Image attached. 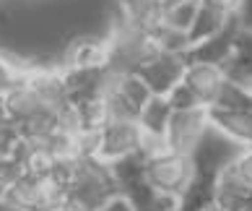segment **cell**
<instances>
[{
  "mask_svg": "<svg viewBox=\"0 0 252 211\" xmlns=\"http://www.w3.org/2000/svg\"><path fill=\"white\" fill-rule=\"evenodd\" d=\"M115 196H120V190L112 180L109 164L99 157H81L65 188V198L78 211H99Z\"/></svg>",
  "mask_w": 252,
  "mask_h": 211,
  "instance_id": "6da1fadb",
  "label": "cell"
},
{
  "mask_svg": "<svg viewBox=\"0 0 252 211\" xmlns=\"http://www.w3.org/2000/svg\"><path fill=\"white\" fill-rule=\"evenodd\" d=\"M65 198V185L55 177H36L24 172L0 196V211H44L50 204Z\"/></svg>",
  "mask_w": 252,
  "mask_h": 211,
  "instance_id": "7a4b0ae2",
  "label": "cell"
},
{
  "mask_svg": "<svg viewBox=\"0 0 252 211\" xmlns=\"http://www.w3.org/2000/svg\"><path fill=\"white\" fill-rule=\"evenodd\" d=\"M245 151V146L237 143L234 139H229L223 131H219L216 125H208L205 133L200 136L198 146L190 154V162L198 175L205 177H216L223 167L234 164L239 159V154Z\"/></svg>",
  "mask_w": 252,
  "mask_h": 211,
  "instance_id": "3957f363",
  "label": "cell"
},
{
  "mask_svg": "<svg viewBox=\"0 0 252 211\" xmlns=\"http://www.w3.org/2000/svg\"><path fill=\"white\" fill-rule=\"evenodd\" d=\"M192 177H195V167L190 157H185V154L166 149L161 154H156V157L146 159V182L156 193L180 198V193L188 188V182Z\"/></svg>",
  "mask_w": 252,
  "mask_h": 211,
  "instance_id": "277c9868",
  "label": "cell"
},
{
  "mask_svg": "<svg viewBox=\"0 0 252 211\" xmlns=\"http://www.w3.org/2000/svg\"><path fill=\"white\" fill-rule=\"evenodd\" d=\"M188 55H174V52H156L154 58L141 63V68L135 73L143 78L151 94L166 97L174 86L182 84L185 70H188Z\"/></svg>",
  "mask_w": 252,
  "mask_h": 211,
  "instance_id": "5b68a950",
  "label": "cell"
},
{
  "mask_svg": "<svg viewBox=\"0 0 252 211\" xmlns=\"http://www.w3.org/2000/svg\"><path fill=\"white\" fill-rule=\"evenodd\" d=\"M208 125H211L208 107H195V109H180V112H172L169 125H166V133H164L166 149L190 157Z\"/></svg>",
  "mask_w": 252,
  "mask_h": 211,
  "instance_id": "8992f818",
  "label": "cell"
},
{
  "mask_svg": "<svg viewBox=\"0 0 252 211\" xmlns=\"http://www.w3.org/2000/svg\"><path fill=\"white\" fill-rule=\"evenodd\" d=\"M143 139V128L138 120H109L99 133V151L101 162H115L127 154H138Z\"/></svg>",
  "mask_w": 252,
  "mask_h": 211,
  "instance_id": "52a82bcc",
  "label": "cell"
},
{
  "mask_svg": "<svg viewBox=\"0 0 252 211\" xmlns=\"http://www.w3.org/2000/svg\"><path fill=\"white\" fill-rule=\"evenodd\" d=\"M213 193H216V206L229 211H247L252 206V180L234 162L213 177Z\"/></svg>",
  "mask_w": 252,
  "mask_h": 211,
  "instance_id": "ba28073f",
  "label": "cell"
},
{
  "mask_svg": "<svg viewBox=\"0 0 252 211\" xmlns=\"http://www.w3.org/2000/svg\"><path fill=\"white\" fill-rule=\"evenodd\" d=\"M24 81H26V86L36 94V99H39L44 107H50V109H63L65 105L70 102L60 66H55V68L29 66L26 68Z\"/></svg>",
  "mask_w": 252,
  "mask_h": 211,
  "instance_id": "9c48e42d",
  "label": "cell"
},
{
  "mask_svg": "<svg viewBox=\"0 0 252 211\" xmlns=\"http://www.w3.org/2000/svg\"><path fill=\"white\" fill-rule=\"evenodd\" d=\"M107 60H109L107 36L78 34L65 47L60 68H101V66H107Z\"/></svg>",
  "mask_w": 252,
  "mask_h": 211,
  "instance_id": "30bf717a",
  "label": "cell"
},
{
  "mask_svg": "<svg viewBox=\"0 0 252 211\" xmlns=\"http://www.w3.org/2000/svg\"><path fill=\"white\" fill-rule=\"evenodd\" d=\"M239 29L242 26L237 24V18H231L223 32L213 34V36H208V39H203V42H195L192 47L188 50V60L190 63H208V66H219L221 68L223 63L231 58V52H234V39H237Z\"/></svg>",
  "mask_w": 252,
  "mask_h": 211,
  "instance_id": "8fae6325",
  "label": "cell"
},
{
  "mask_svg": "<svg viewBox=\"0 0 252 211\" xmlns=\"http://www.w3.org/2000/svg\"><path fill=\"white\" fill-rule=\"evenodd\" d=\"M107 73H109L107 66H101V68H63V78H65V89H68L70 102L104 97Z\"/></svg>",
  "mask_w": 252,
  "mask_h": 211,
  "instance_id": "7c38bea8",
  "label": "cell"
},
{
  "mask_svg": "<svg viewBox=\"0 0 252 211\" xmlns=\"http://www.w3.org/2000/svg\"><path fill=\"white\" fill-rule=\"evenodd\" d=\"M223 81L226 78H223V70L219 66H208V63H188V70H185L182 84L198 97V102L203 107H211L213 99H216V94L223 86Z\"/></svg>",
  "mask_w": 252,
  "mask_h": 211,
  "instance_id": "4fadbf2b",
  "label": "cell"
},
{
  "mask_svg": "<svg viewBox=\"0 0 252 211\" xmlns=\"http://www.w3.org/2000/svg\"><path fill=\"white\" fill-rule=\"evenodd\" d=\"M120 18L138 32H154L164 18L161 0H117Z\"/></svg>",
  "mask_w": 252,
  "mask_h": 211,
  "instance_id": "5bb4252c",
  "label": "cell"
},
{
  "mask_svg": "<svg viewBox=\"0 0 252 211\" xmlns=\"http://www.w3.org/2000/svg\"><path fill=\"white\" fill-rule=\"evenodd\" d=\"M211 125H216L229 139H234L242 146H252V109H239V112H226V109L208 107Z\"/></svg>",
  "mask_w": 252,
  "mask_h": 211,
  "instance_id": "9a60e30c",
  "label": "cell"
},
{
  "mask_svg": "<svg viewBox=\"0 0 252 211\" xmlns=\"http://www.w3.org/2000/svg\"><path fill=\"white\" fill-rule=\"evenodd\" d=\"M3 105H5V115H8V120H11L16 128L26 123L32 115H36L39 109L44 107L39 99H36V94L26 86V81H21L16 89H11L8 94L3 97Z\"/></svg>",
  "mask_w": 252,
  "mask_h": 211,
  "instance_id": "2e32d148",
  "label": "cell"
},
{
  "mask_svg": "<svg viewBox=\"0 0 252 211\" xmlns=\"http://www.w3.org/2000/svg\"><path fill=\"white\" fill-rule=\"evenodd\" d=\"M172 112H174V109L169 107V99L158 97V94H151V97L146 99V105L138 109V125H141L146 133L161 136V139H164Z\"/></svg>",
  "mask_w": 252,
  "mask_h": 211,
  "instance_id": "e0dca14e",
  "label": "cell"
},
{
  "mask_svg": "<svg viewBox=\"0 0 252 211\" xmlns=\"http://www.w3.org/2000/svg\"><path fill=\"white\" fill-rule=\"evenodd\" d=\"M231 18H234V16L223 13V11H219V8L208 5V3H200V5H198V13H195V21H192L190 32H188L190 44L203 42V39H208V36L223 32V29L229 26Z\"/></svg>",
  "mask_w": 252,
  "mask_h": 211,
  "instance_id": "ac0fdd59",
  "label": "cell"
},
{
  "mask_svg": "<svg viewBox=\"0 0 252 211\" xmlns=\"http://www.w3.org/2000/svg\"><path fill=\"white\" fill-rule=\"evenodd\" d=\"M107 164H109L112 180H115L120 193H125L127 188H133V185L146 180V159L141 154H127V157H120V159L107 162Z\"/></svg>",
  "mask_w": 252,
  "mask_h": 211,
  "instance_id": "d6986e66",
  "label": "cell"
},
{
  "mask_svg": "<svg viewBox=\"0 0 252 211\" xmlns=\"http://www.w3.org/2000/svg\"><path fill=\"white\" fill-rule=\"evenodd\" d=\"M216 204V193H213V177L198 175L188 182V188L180 193V209L182 211H208Z\"/></svg>",
  "mask_w": 252,
  "mask_h": 211,
  "instance_id": "ffe728a7",
  "label": "cell"
},
{
  "mask_svg": "<svg viewBox=\"0 0 252 211\" xmlns=\"http://www.w3.org/2000/svg\"><path fill=\"white\" fill-rule=\"evenodd\" d=\"M78 117V133L81 131H101L109 123V112H107V102L104 97H94V99H81V102H70Z\"/></svg>",
  "mask_w": 252,
  "mask_h": 211,
  "instance_id": "44dd1931",
  "label": "cell"
},
{
  "mask_svg": "<svg viewBox=\"0 0 252 211\" xmlns=\"http://www.w3.org/2000/svg\"><path fill=\"white\" fill-rule=\"evenodd\" d=\"M151 34L154 44L158 47V52H174V55H188V50L192 47L190 44V36L188 32H180V29H172V26H166L164 21L156 26Z\"/></svg>",
  "mask_w": 252,
  "mask_h": 211,
  "instance_id": "7402d4cb",
  "label": "cell"
},
{
  "mask_svg": "<svg viewBox=\"0 0 252 211\" xmlns=\"http://www.w3.org/2000/svg\"><path fill=\"white\" fill-rule=\"evenodd\" d=\"M112 91H117L133 109H141L146 105V99L151 97V91H148V86L143 84V78L138 73H120Z\"/></svg>",
  "mask_w": 252,
  "mask_h": 211,
  "instance_id": "603a6c76",
  "label": "cell"
},
{
  "mask_svg": "<svg viewBox=\"0 0 252 211\" xmlns=\"http://www.w3.org/2000/svg\"><path fill=\"white\" fill-rule=\"evenodd\" d=\"M213 109H226V112H239V109H252V94H247L245 89H239L229 81H223L221 91L213 99Z\"/></svg>",
  "mask_w": 252,
  "mask_h": 211,
  "instance_id": "cb8c5ba5",
  "label": "cell"
},
{
  "mask_svg": "<svg viewBox=\"0 0 252 211\" xmlns=\"http://www.w3.org/2000/svg\"><path fill=\"white\" fill-rule=\"evenodd\" d=\"M198 5H200V0H185V3H177L172 8H164L161 21L166 26H172V29L190 32V26L195 21V13H198Z\"/></svg>",
  "mask_w": 252,
  "mask_h": 211,
  "instance_id": "d4e9b609",
  "label": "cell"
},
{
  "mask_svg": "<svg viewBox=\"0 0 252 211\" xmlns=\"http://www.w3.org/2000/svg\"><path fill=\"white\" fill-rule=\"evenodd\" d=\"M26 68L29 66H18L16 60L0 55V97H5L11 89H16L26 76Z\"/></svg>",
  "mask_w": 252,
  "mask_h": 211,
  "instance_id": "484cf974",
  "label": "cell"
},
{
  "mask_svg": "<svg viewBox=\"0 0 252 211\" xmlns=\"http://www.w3.org/2000/svg\"><path fill=\"white\" fill-rule=\"evenodd\" d=\"M166 99H169V107L174 109V112H180V109H195V107H203V105L198 102V97H195L185 84L174 86L169 94H166Z\"/></svg>",
  "mask_w": 252,
  "mask_h": 211,
  "instance_id": "4316f807",
  "label": "cell"
},
{
  "mask_svg": "<svg viewBox=\"0 0 252 211\" xmlns=\"http://www.w3.org/2000/svg\"><path fill=\"white\" fill-rule=\"evenodd\" d=\"M237 24L242 26V29H252V0H239V8H237Z\"/></svg>",
  "mask_w": 252,
  "mask_h": 211,
  "instance_id": "83f0119b",
  "label": "cell"
},
{
  "mask_svg": "<svg viewBox=\"0 0 252 211\" xmlns=\"http://www.w3.org/2000/svg\"><path fill=\"white\" fill-rule=\"evenodd\" d=\"M200 3H208L213 8H219V11H223V13H229V16H234L237 8H239V0H200Z\"/></svg>",
  "mask_w": 252,
  "mask_h": 211,
  "instance_id": "f1b7e54d",
  "label": "cell"
},
{
  "mask_svg": "<svg viewBox=\"0 0 252 211\" xmlns=\"http://www.w3.org/2000/svg\"><path fill=\"white\" fill-rule=\"evenodd\" d=\"M237 164H239V170H242V172H245V175L252 180V146H245V151L239 154Z\"/></svg>",
  "mask_w": 252,
  "mask_h": 211,
  "instance_id": "f546056e",
  "label": "cell"
},
{
  "mask_svg": "<svg viewBox=\"0 0 252 211\" xmlns=\"http://www.w3.org/2000/svg\"><path fill=\"white\" fill-rule=\"evenodd\" d=\"M99 211H133V206L127 204L125 196H115V198L109 201V204H104Z\"/></svg>",
  "mask_w": 252,
  "mask_h": 211,
  "instance_id": "4dcf8cb0",
  "label": "cell"
},
{
  "mask_svg": "<svg viewBox=\"0 0 252 211\" xmlns=\"http://www.w3.org/2000/svg\"><path fill=\"white\" fill-rule=\"evenodd\" d=\"M44 211H78V209L73 206L68 198H60V201H55V204H50V206L44 209Z\"/></svg>",
  "mask_w": 252,
  "mask_h": 211,
  "instance_id": "1f68e13d",
  "label": "cell"
},
{
  "mask_svg": "<svg viewBox=\"0 0 252 211\" xmlns=\"http://www.w3.org/2000/svg\"><path fill=\"white\" fill-rule=\"evenodd\" d=\"M177 3H185V0H161L164 8H172V5H177Z\"/></svg>",
  "mask_w": 252,
  "mask_h": 211,
  "instance_id": "d6a6232c",
  "label": "cell"
},
{
  "mask_svg": "<svg viewBox=\"0 0 252 211\" xmlns=\"http://www.w3.org/2000/svg\"><path fill=\"white\" fill-rule=\"evenodd\" d=\"M208 211H229V209H221V206H216V204H213V206H211Z\"/></svg>",
  "mask_w": 252,
  "mask_h": 211,
  "instance_id": "836d02e7",
  "label": "cell"
},
{
  "mask_svg": "<svg viewBox=\"0 0 252 211\" xmlns=\"http://www.w3.org/2000/svg\"><path fill=\"white\" fill-rule=\"evenodd\" d=\"M245 32H247V29H245ZM247 34H250V44H252V29H250V32H247Z\"/></svg>",
  "mask_w": 252,
  "mask_h": 211,
  "instance_id": "e575fe53",
  "label": "cell"
},
{
  "mask_svg": "<svg viewBox=\"0 0 252 211\" xmlns=\"http://www.w3.org/2000/svg\"><path fill=\"white\" fill-rule=\"evenodd\" d=\"M174 211H182V209H174Z\"/></svg>",
  "mask_w": 252,
  "mask_h": 211,
  "instance_id": "d590c367",
  "label": "cell"
},
{
  "mask_svg": "<svg viewBox=\"0 0 252 211\" xmlns=\"http://www.w3.org/2000/svg\"><path fill=\"white\" fill-rule=\"evenodd\" d=\"M247 211H252V206H250V209H247Z\"/></svg>",
  "mask_w": 252,
  "mask_h": 211,
  "instance_id": "8d00e7d4",
  "label": "cell"
}]
</instances>
